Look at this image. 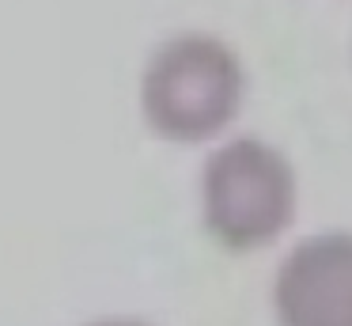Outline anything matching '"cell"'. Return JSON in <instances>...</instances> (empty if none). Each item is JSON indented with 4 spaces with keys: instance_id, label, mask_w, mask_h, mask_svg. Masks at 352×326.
<instances>
[{
    "instance_id": "obj_3",
    "label": "cell",
    "mask_w": 352,
    "mask_h": 326,
    "mask_svg": "<svg viewBox=\"0 0 352 326\" xmlns=\"http://www.w3.org/2000/svg\"><path fill=\"white\" fill-rule=\"evenodd\" d=\"M273 307L280 326H352V235L299 243L276 269Z\"/></svg>"
},
{
    "instance_id": "obj_4",
    "label": "cell",
    "mask_w": 352,
    "mask_h": 326,
    "mask_svg": "<svg viewBox=\"0 0 352 326\" xmlns=\"http://www.w3.org/2000/svg\"><path fill=\"white\" fill-rule=\"evenodd\" d=\"M84 326H152L144 318H125V315H114V318H95V323H84Z\"/></svg>"
},
{
    "instance_id": "obj_2",
    "label": "cell",
    "mask_w": 352,
    "mask_h": 326,
    "mask_svg": "<svg viewBox=\"0 0 352 326\" xmlns=\"http://www.w3.org/2000/svg\"><path fill=\"white\" fill-rule=\"evenodd\" d=\"M201 216L223 250H258L296 216V171L273 144L239 136L216 148L201 171Z\"/></svg>"
},
{
    "instance_id": "obj_1",
    "label": "cell",
    "mask_w": 352,
    "mask_h": 326,
    "mask_svg": "<svg viewBox=\"0 0 352 326\" xmlns=\"http://www.w3.org/2000/svg\"><path fill=\"white\" fill-rule=\"evenodd\" d=\"M246 95V72L228 42L201 30L175 34L140 72V114L170 144H201L231 125Z\"/></svg>"
}]
</instances>
